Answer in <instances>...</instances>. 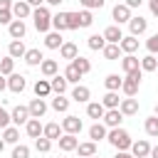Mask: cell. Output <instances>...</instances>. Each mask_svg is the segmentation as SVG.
Returning a JSON list of instances; mask_svg holds the SVG:
<instances>
[{"instance_id":"cell-11","label":"cell","mask_w":158,"mask_h":158,"mask_svg":"<svg viewBox=\"0 0 158 158\" xmlns=\"http://www.w3.org/2000/svg\"><path fill=\"white\" fill-rule=\"evenodd\" d=\"M7 32H10V37H12V40H22V37H25V32H27L25 20H12V22L7 25Z\"/></svg>"},{"instance_id":"cell-18","label":"cell","mask_w":158,"mask_h":158,"mask_svg":"<svg viewBox=\"0 0 158 158\" xmlns=\"http://www.w3.org/2000/svg\"><path fill=\"white\" fill-rule=\"evenodd\" d=\"M7 54L12 57V59H25V54H27V49H25V44H22V40H12L10 42V47H7Z\"/></svg>"},{"instance_id":"cell-36","label":"cell","mask_w":158,"mask_h":158,"mask_svg":"<svg viewBox=\"0 0 158 158\" xmlns=\"http://www.w3.org/2000/svg\"><path fill=\"white\" fill-rule=\"evenodd\" d=\"M79 158H91V156H96V143L94 141H86V143H79Z\"/></svg>"},{"instance_id":"cell-19","label":"cell","mask_w":158,"mask_h":158,"mask_svg":"<svg viewBox=\"0 0 158 158\" xmlns=\"http://www.w3.org/2000/svg\"><path fill=\"white\" fill-rule=\"evenodd\" d=\"M121 69H123L126 74H131V72L141 69V59H138V57H133V54H126V57L121 59Z\"/></svg>"},{"instance_id":"cell-23","label":"cell","mask_w":158,"mask_h":158,"mask_svg":"<svg viewBox=\"0 0 158 158\" xmlns=\"http://www.w3.org/2000/svg\"><path fill=\"white\" fill-rule=\"evenodd\" d=\"M62 44H64L62 32H47V37H44V47L47 49H59Z\"/></svg>"},{"instance_id":"cell-29","label":"cell","mask_w":158,"mask_h":158,"mask_svg":"<svg viewBox=\"0 0 158 158\" xmlns=\"http://www.w3.org/2000/svg\"><path fill=\"white\" fill-rule=\"evenodd\" d=\"M40 69H42V74H44L47 79H52V77H57V72H59V64H57L54 59H44V62L40 64Z\"/></svg>"},{"instance_id":"cell-43","label":"cell","mask_w":158,"mask_h":158,"mask_svg":"<svg viewBox=\"0 0 158 158\" xmlns=\"http://www.w3.org/2000/svg\"><path fill=\"white\" fill-rule=\"evenodd\" d=\"M91 22H94L91 10H79V27H91Z\"/></svg>"},{"instance_id":"cell-30","label":"cell","mask_w":158,"mask_h":158,"mask_svg":"<svg viewBox=\"0 0 158 158\" xmlns=\"http://www.w3.org/2000/svg\"><path fill=\"white\" fill-rule=\"evenodd\" d=\"M106 136H109V131H106V126H104V123H99V121L89 128V138H91L94 143H96V141H101V138H106Z\"/></svg>"},{"instance_id":"cell-40","label":"cell","mask_w":158,"mask_h":158,"mask_svg":"<svg viewBox=\"0 0 158 158\" xmlns=\"http://www.w3.org/2000/svg\"><path fill=\"white\" fill-rule=\"evenodd\" d=\"M12 69H15V59H12L10 54H7L5 59H0V74H2V77H10Z\"/></svg>"},{"instance_id":"cell-6","label":"cell","mask_w":158,"mask_h":158,"mask_svg":"<svg viewBox=\"0 0 158 158\" xmlns=\"http://www.w3.org/2000/svg\"><path fill=\"white\" fill-rule=\"evenodd\" d=\"M111 15H114L116 25H121V22H128V20H131V7H128L126 2H121V5H114Z\"/></svg>"},{"instance_id":"cell-45","label":"cell","mask_w":158,"mask_h":158,"mask_svg":"<svg viewBox=\"0 0 158 158\" xmlns=\"http://www.w3.org/2000/svg\"><path fill=\"white\" fill-rule=\"evenodd\" d=\"M35 148H37L40 153H49L52 141H49V138H44V136H40V138H35Z\"/></svg>"},{"instance_id":"cell-38","label":"cell","mask_w":158,"mask_h":158,"mask_svg":"<svg viewBox=\"0 0 158 158\" xmlns=\"http://www.w3.org/2000/svg\"><path fill=\"white\" fill-rule=\"evenodd\" d=\"M81 77H84V74H81V72H79V69H77V67L69 62V67L64 69V79H67V81H74V84H79V79H81Z\"/></svg>"},{"instance_id":"cell-56","label":"cell","mask_w":158,"mask_h":158,"mask_svg":"<svg viewBox=\"0 0 158 158\" xmlns=\"http://www.w3.org/2000/svg\"><path fill=\"white\" fill-rule=\"evenodd\" d=\"M114 158H133V156H131V153H126V151H118Z\"/></svg>"},{"instance_id":"cell-59","label":"cell","mask_w":158,"mask_h":158,"mask_svg":"<svg viewBox=\"0 0 158 158\" xmlns=\"http://www.w3.org/2000/svg\"><path fill=\"white\" fill-rule=\"evenodd\" d=\"M44 2H47V5H59L62 0H44Z\"/></svg>"},{"instance_id":"cell-48","label":"cell","mask_w":158,"mask_h":158,"mask_svg":"<svg viewBox=\"0 0 158 158\" xmlns=\"http://www.w3.org/2000/svg\"><path fill=\"white\" fill-rule=\"evenodd\" d=\"M79 2H81L84 10H96V7L101 10V7H104V0H79Z\"/></svg>"},{"instance_id":"cell-46","label":"cell","mask_w":158,"mask_h":158,"mask_svg":"<svg viewBox=\"0 0 158 158\" xmlns=\"http://www.w3.org/2000/svg\"><path fill=\"white\" fill-rule=\"evenodd\" d=\"M146 49H148L151 54H158V32H156V35H151V37L146 40Z\"/></svg>"},{"instance_id":"cell-12","label":"cell","mask_w":158,"mask_h":158,"mask_svg":"<svg viewBox=\"0 0 158 158\" xmlns=\"http://www.w3.org/2000/svg\"><path fill=\"white\" fill-rule=\"evenodd\" d=\"M27 109H30V116H32V118H42V116L47 114V104H44V99H32Z\"/></svg>"},{"instance_id":"cell-32","label":"cell","mask_w":158,"mask_h":158,"mask_svg":"<svg viewBox=\"0 0 158 158\" xmlns=\"http://www.w3.org/2000/svg\"><path fill=\"white\" fill-rule=\"evenodd\" d=\"M86 44H89V49H94V52H99V49H104L109 42L104 40V35H89V40H86Z\"/></svg>"},{"instance_id":"cell-62","label":"cell","mask_w":158,"mask_h":158,"mask_svg":"<svg viewBox=\"0 0 158 158\" xmlns=\"http://www.w3.org/2000/svg\"><path fill=\"white\" fill-rule=\"evenodd\" d=\"M91 158H99V156H91Z\"/></svg>"},{"instance_id":"cell-39","label":"cell","mask_w":158,"mask_h":158,"mask_svg":"<svg viewBox=\"0 0 158 158\" xmlns=\"http://www.w3.org/2000/svg\"><path fill=\"white\" fill-rule=\"evenodd\" d=\"M156 69H158V59L153 54H148V57L141 59V72H156Z\"/></svg>"},{"instance_id":"cell-27","label":"cell","mask_w":158,"mask_h":158,"mask_svg":"<svg viewBox=\"0 0 158 158\" xmlns=\"http://www.w3.org/2000/svg\"><path fill=\"white\" fill-rule=\"evenodd\" d=\"M42 136H44V138H49V141H59L64 133H62V126H59V123H47V126H44V131H42Z\"/></svg>"},{"instance_id":"cell-34","label":"cell","mask_w":158,"mask_h":158,"mask_svg":"<svg viewBox=\"0 0 158 158\" xmlns=\"http://www.w3.org/2000/svg\"><path fill=\"white\" fill-rule=\"evenodd\" d=\"M121 84H123V79H121L118 74H109V77L104 79V86H106V91H118V89H121Z\"/></svg>"},{"instance_id":"cell-57","label":"cell","mask_w":158,"mask_h":158,"mask_svg":"<svg viewBox=\"0 0 158 158\" xmlns=\"http://www.w3.org/2000/svg\"><path fill=\"white\" fill-rule=\"evenodd\" d=\"M2 89H7V79L0 74V91H2Z\"/></svg>"},{"instance_id":"cell-3","label":"cell","mask_w":158,"mask_h":158,"mask_svg":"<svg viewBox=\"0 0 158 158\" xmlns=\"http://www.w3.org/2000/svg\"><path fill=\"white\" fill-rule=\"evenodd\" d=\"M141 79H143V72H141V69L126 74V79H123V84H121V91H123L126 96H136V91H138V86H141Z\"/></svg>"},{"instance_id":"cell-31","label":"cell","mask_w":158,"mask_h":158,"mask_svg":"<svg viewBox=\"0 0 158 158\" xmlns=\"http://www.w3.org/2000/svg\"><path fill=\"white\" fill-rule=\"evenodd\" d=\"M49 84H52V91H54V94H64L69 81L64 79V74H57V77H52V79H49Z\"/></svg>"},{"instance_id":"cell-49","label":"cell","mask_w":158,"mask_h":158,"mask_svg":"<svg viewBox=\"0 0 158 158\" xmlns=\"http://www.w3.org/2000/svg\"><path fill=\"white\" fill-rule=\"evenodd\" d=\"M67 22L69 30H79V12H67Z\"/></svg>"},{"instance_id":"cell-2","label":"cell","mask_w":158,"mask_h":158,"mask_svg":"<svg viewBox=\"0 0 158 158\" xmlns=\"http://www.w3.org/2000/svg\"><path fill=\"white\" fill-rule=\"evenodd\" d=\"M32 20H35V27H37V32H47V30L52 27V12H49L44 5L32 10Z\"/></svg>"},{"instance_id":"cell-5","label":"cell","mask_w":158,"mask_h":158,"mask_svg":"<svg viewBox=\"0 0 158 158\" xmlns=\"http://www.w3.org/2000/svg\"><path fill=\"white\" fill-rule=\"evenodd\" d=\"M121 121H123L121 109H109V111L104 114V126H106V128H118Z\"/></svg>"},{"instance_id":"cell-26","label":"cell","mask_w":158,"mask_h":158,"mask_svg":"<svg viewBox=\"0 0 158 158\" xmlns=\"http://www.w3.org/2000/svg\"><path fill=\"white\" fill-rule=\"evenodd\" d=\"M101 104H104V109H106V111H109V109H118V106H121L118 91H106V94H104V99H101Z\"/></svg>"},{"instance_id":"cell-51","label":"cell","mask_w":158,"mask_h":158,"mask_svg":"<svg viewBox=\"0 0 158 158\" xmlns=\"http://www.w3.org/2000/svg\"><path fill=\"white\" fill-rule=\"evenodd\" d=\"M12 22V10H0V25H10Z\"/></svg>"},{"instance_id":"cell-14","label":"cell","mask_w":158,"mask_h":158,"mask_svg":"<svg viewBox=\"0 0 158 158\" xmlns=\"http://www.w3.org/2000/svg\"><path fill=\"white\" fill-rule=\"evenodd\" d=\"M104 40H106L109 44H118V42L123 40V35H121V27H118V25H111V27H106V30H104Z\"/></svg>"},{"instance_id":"cell-33","label":"cell","mask_w":158,"mask_h":158,"mask_svg":"<svg viewBox=\"0 0 158 158\" xmlns=\"http://www.w3.org/2000/svg\"><path fill=\"white\" fill-rule=\"evenodd\" d=\"M25 62H27L30 67H37V64H42V62H44V54H42L40 49H27V54H25Z\"/></svg>"},{"instance_id":"cell-42","label":"cell","mask_w":158,"mask_h":158,"mask_svg":"<svg viewBox=\"0 0 158 158\" xmlns=\"http://www.w3.org/2000/svg\"><path fill=\"white\" fill-rule=\"evenodd\" d=\"M101 52H104V57H106L109 62H114V59H118V54H121V47H118V44H106Z\"/></svg>"},{"instance_id":"cell-60","label":"cell","mask_w":158,"mask_h":158,"mask_svg":"<svg viewBox=\"0 0 158 158\" xmlns=\"http://www.w3.org/2000/svg\"><path fill=\"white\" fill-rule=\"evenodd\" d=\"M2 148H5V141H2V138H0V153H2Z\"/></svg>"},{"instance_id":"cell-50","label":"cell","mask_w":158,"mask_h":158,"mask_svg":"<svg viewBox=\"0 0 158 158\" xmlns=\"http://www.w3.org/2000/svg\"><path fill=\"white\" fill-rule=\"evenodd\" d=\"M10 121H12V118H10V114L0 106V128H7V126H10Z\"/></svg>"},{"instance_id":"cell-4","label":"cell","mask_w":158,"mask_h":158,"mask_svg":"<svg viewBox=\"0 0 158 158\" xmlns=\"http://www.w3.org/2000/svg\"><path fill=\"white\" fill-rule=\"evenodd\" d=\"M81 126H84L81 118H79V116H72V114L64 116V121H62V131H64V133H72V136L81 133Z\"/></svg>"},{"instance_id":"cell-28","label":"cell","mask_w":158,"mask_h":158,"mask_svg":"<svg viewBox=\"0 0 158 158\" xmlns=\"http://www.w3.org/2000/svg\"><path fill=\"white\" fill-rule=\"evenodd\" d=\"M52 27H54V32H64V30H69L67 12H57V15H52Z\"/></svg>"},{"instance_id":"cell-35","label":"cell","mask_w":158,"mask_h":158,"mask_svg":"<svg viewBox=\"0 0 158 158\" xmlns=\"http://www.w3.org/2000/svg\"><path fill=\"white\" fill-rule=\"evenodd\" d=\"M2 141L15 146V143L20 141V131H17V126H7V128H2Z\"/></svg>"},{"instance_id":"cell-37","label":"cell","mask_w":158,"mask_h":158,"mask_svg":"<svg viewBox=\"0 0 158 158\" xmlns=\"http://www.w3.org/2000/svg\"><path fill=\"white\" fill-rule=\"evenodd\" d=\"M143 128H146V133H148V136L158 138V116H156V114H153V116H148V118H146V123H143Z\"/></svg>"},{"instance_id":"cell-61","label":"cell","mask_w":158,"mask_h":158,"mask_svg":"<svg viewBox=\"0 0 158 158\" xmlns=\"http://www.w3.org/2000/svg\"><path fill=\"white\" fill-rule=\"evenodd\" d=\"M156 116H158V104H156Z\"/></svg>"},{"instance_id":"cell-15","label":"cell","mask_w":158,"mask_h":158,"mask_svg":"<svg viewBox=\"0 0 158 158\" xmlns=\"http://www.w3.org/2000/svg\"><path fill=\"white\" fill-rule=\"evenodd\" d=\"M59 57H62V59H69V62H74V59L79 57V49H77V44H74V42H64V44L59 47Z\"/></svg>"},{"instance_id":"cell-7","label":"cell","mask_w":158,"mask_h":158,"mask_svg":"<svg viewBox=\"0 0 158 158\" xmlns=\"http://www.w3.org/2000/svg\"><path fill=\"white\" fill-rule=\"evenodd\" d=\"M128 30H131L133 37H138V35H143V32L148 30V20L141 17V15H138V17H131V20H128Z\"/></svg>"},{"instance_id":"cell-24","label":"cell","mask_w":158,"mask_h":158,"mask_svg":"<svg viewBox=\"0 0 158 158\" xmlns=\"http://www.w3.org/2000/svg\"><path fill=\"white\" fill-rule=\"evenodd\" d=\"M118 47H121V52H126V54H133V52L138 49V37L128 35V37H123V40L118 42Z\"/></svg>"},{"instance_id":"cell-1","label":"cell","mask_w":158,"mask_h":158,"mask_svg":"<svg viewBox=\"0 0 158 158\" xmlns=\"http://www.w3.org/2000/svg\"><path fill=\"white\" fill-rule=\"evenodd\" d=\"M106 138H109V143H111L116 151H128V148H131V143H133V141H131V136H128V131H126V128H121V126H118V128H111Z\"/></svg>"},{"instance_id":"cell-53","label":"cell","mask_w":158,"mask_h":158,"mask_svg":"<svg viewBox=\"0 0 158 158\" xmlns=\"http://www.w3.org/2000/svg\"><path fill=\"white\" fill-rule=\"evenodd\" d=\"M148 7H151V12L158 17V0H151V2H148Z\"/></svg>"},{"instance_id":"cell-47","label":"cell","mask_w":158,"mask_h":158,"mask_svg":"<svg viewBox=\"0 0 158 158\" xmlns=\"http://www.w3.org/2000/svg\"><path fill=\"white\" fill-rule=\"evenodd\" d=\"M12 158H30V148L22 146V143L15 146V148H12Z\"/></svg>"},{"instance_id":"cell-10","label":"cell","mask_w":158,"mask_h":158,"mask_svg":"<svg viewBox=\"0 0 158 158\" xmlns=\"http://www.w3.org/2000/svg\"><path fill=\"white\" fill-rule=\"evenodd\" d=\"M12 15H15L17 20H25V17H30V15H32V7H30V2H25V0H17V2H12Z\"/></svg>"},{"instance_id":"cell-55","label":"cell","mask_w":158,"mask_h":158,"mask_svg":"<svg viewBox=\"0 0 158 158\" xmlns=\"http://www.w3.org/2000/svg\"><path fill=\"white\" fill-rule=\"evenodd\" d=\"M141 2H143V0H126L128 7H141Z\"/></svg>"},{"instance_id":"cell-17","label":"cell","mask_w":158,"mask_h":158,"mask_svg":"<svg viewBox=\"0 0 158 158\" xmlns=\"http://www.w3.org/2000/svg\"><path fill=\"white\" fill-rule=\"evenodd\" d=\"M57 143H59V148H62V151H67V153L79 148V138H77V136H72V133H64Z\"/></svg>"},{"instance_id":"cell-20","label":"cell","mask_w":158,"mask_h":158,"mask_svg":"<svg viewBox=\"0 0 158 158\" xmlns=\"http://www.w3.org/2000/svg\"><path fill=\"white\" fill-rule=\"evenodd\" d=\"M72 99H74V101H79V104L89 101V99H91V91H89V86H84V84H77V86L72 89Z\"/></svg>"},{"instance_id":"cell-41","label":"cell","mask_w":158,"mask_h":158,"mask_svg":"<svg viewBox=\"0 0 158 158\" xmlns=\"http://www.w3.org/2000/svg\"><path fill=\"white\" fill-rule=\"evenodd\" d=\"M52 109H54V111H59V114H64V111L69 109V99H64L62 94H57V96L52 99Z\"/></svg>"},{"instance_id":"cell-9","label":"cell","mask_w":158,"mask_h":158,"mask_svg":"<svg viewBox=\"0 0 158 158\" xmlns=\"http://www.w3.org/2000/svg\"><path fill=\"white\" fill-rule=\"evenodd\" d=\"M10 118H12L15 126H20V123H27L32 116H30V109H27V106H15L12 114H10Z\"/></svg>"},{"instance_id":"cell-16","label":"cell","mask_w":158,"mask_h":158,"mask_svg":"<svg viewBox=\"0 0 158 158\" xmlns=\"http://www.w3.org/2000/svg\"><path fill=\"white\" fill-rule=\"evenodd\" d=\"M121 114L123 116H133V114H138V99H133V96H128V99H121Z\"/></svg>"},{"instance_id":"cell-54","label":"cell","mask_w":158,"mask_h":158,"mask_svg":"<svg viewBox=\"0 0 158 158\" xmlns=\"http://www.w3.org/2000/svg\"><path fill=\"white\" fill-rule=\"evenodd\" d=\"M25 2H30V7H42L44 5V0H25Z\"/></svg>"},{"instance_id":"cell-58","label":"cell","mask_w":158,"mask_h":158,"mask_svg":"<svg viewBox=\"0 0 158 158\" xmlns=\"http://www.w3.org/2000/svg\"><path fill=\"white\" fill-rule=\"evenodd\" d=\"M151 158H158V146H153V148H151Z\"/></svg>"},{"instance_id":"cell-44","label":"cell","mask_w":158,"mask_h":158,"mask_svg":"<svg viewBox=\"0 0 158 158\" xmlns=\"http://www.w3.org/2000/svg\"><path fill=\"white\" fill-rule=\"evenodd\" d=\"M72 64H74V67H77L81 74H89V72H91V62H89V59H84V57H77Z\"/></svg>"},{"instance_id":"cell-22","label":"cell","mask_w":158,"mask_h":158,"mask_svg":"<svg viewBox=\"0 0 158 158\" xmlns=\"http://www.w3.org/2000/svg\"><path fill=\"white\" fill-rule=\"evenodd\" d=\"M25 131H27V136H30V138H40V136H42V131H44V126L40 123V118H30V121L25 123Z\"/></svg>"},{"instance_id":"cell-52","label":"cell","mask_w":158,"mask_h":158,"mask_svg":"<svg viewBox=\"0 0 158 158\" xmlns=\"http://www.w3.org/2000/svg\"><path fill=\"white\" fill-rule=\"evenodd\" d=\"M0 10H12V0H0Z\"/></svg>"},{"instance_id":"cell-25","label":"cell","mask_w":158,"mask_h":158,"mask_svg":"<svg viewBox=\"0 0 158 158\" xmlns=\"http://www.w3.org/2000/svg\"><path fill=\"white\" fill-rule=\"evenodd\" d=\"M35 94H37V99L49 96V94H52V84H49V79H37V81H35Z\"/></svg>"},{"instance_id":"cell-21","label":"cell","mask_w":158,"mask_h":158,"mask_svg":"<svg viewBox=\"0 0 158 158\" xmlns=\"http://www.w3.org/2000/svg\"><path fill=\"white\" fill-rule=\"evenodd\" d=\"M104 114H106V109H104V104L101 101H91V104H86V116L89 118H104Z\"/></svg>"},{"instance_id":"cell-13","label":"cell","mask_w":158,"mask_h":158,"mask_svg":"<svg viewBox=\"0 0 158 158\" xmlns=\"http://www.w3.org/2000/svg\"><path fill=\"white\" fill-rule=\"evenodd\" d=\"M131 156H133V158H146V156H151V143H148V141H136V143H131Z\"/></svg>"},{"instance_id":"cell-8","label":"cell","mask_w":158,"mask_h":158,"mask_svg":"<svg viewBox=\"0 0 158 158\" xmlns=\"http://www.w3.org/2000/svg\"><path fill=\"white\" fill-rule=\"evenodd\" d=\"M25 86H27V81H25V77H22V74H15V72H12V74L7 77V89H10V91L22 94V91H25Z\"/></svg>"}]
</instances>
